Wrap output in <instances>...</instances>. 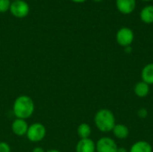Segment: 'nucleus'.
I'll use <instances>...</instances> for the list:
<instances>
[{"mask_svg": "<svg viewBox=\"0 0 153 152\" xmlns=\"http://www.w3.org/2000/svg\"><path fill=\"white\" fill-rule=\"evenodd\" d=\"M35 111V103L33 99L27 95L17 97L13 105V112L16 118L28 119Z\"/></svg>", "mask_w": 153, "mask_h": 152, "instance_id": "obj_1", "label": "nucleus"}, {"mask_svg": "<svg viewBox=\"0 0 153 152\" xmlns=\"http://www.w3.org/2000/svg\"><path fill=\"white\" fill-rule=\"evenodd\" d=\"M94 124L100 132L110 133L117 124L115 115L108 108H100L94 116Z\"/></svg>", "mask_w": 153, "mask_h": 152, "instance_id": "obj_2", "label": "nucleus"}, {"mask_svg": "<svg viewBox=\"0 0 153 152\" xmlns=\"http://www.w3.org/2000/svg\"><path fill=\"white\" fill-rule=\"evenodd\" d=\"M47 134V130L45 125L41 123H34L29 125L26 137L31 142H41Z\"/></svg>", "mask_w": 153, "mask_h": 152, "instance_id": "obj_3", "label": "nucleus"}, {"mask_svg": "<svg viewBox=\"0 0 153 152\" xmlns=\"http://www.w3.org/2000/svg\"><path fill=\"white\" fill-rule=\"evenodd\" d=\"M134 35L133 30L126 27L121 28L117 32V35H116L117 42L121 47H124L131 46V44L134 41Z\"/></svg>", "mask_w": 153, "mask_h": 152, "instance_id": "obj_4", "label": "nucleus"}, {"mask_svg": "<svg viewBox=\"0 0 153 152\" xmlns=\"http://www.w3.org/2000/svg\"><path fill=\"white\" fill-rule=\"evenodd\" d=\"M117 144L110 137H101L96 142V152H117Z\"/></svg>", "mask_w": 153, "mask_h": 152, "instance_id": "obj_5", "label": "nucleus"}, {"mask_svg": "<svg viewBox=\"0 0 153 152\" xmlns=\"http://www.w3.org/2000/svg\"><path fill=\"white\" fill-rule=\"evenodd\" d=\"M10 12L17 18H23L28 15L30 12V6L24 0H16L11 3Z\"/></svg>", "mask_w": 153, "mask_h": 152, "instance_id": "obj_6", "label": "nucleus"}, {"mask_svg": "<svg viewBox=\"0 0 153 152\" xmlns=\"http://www.w3.org/2000/svg\"><path fill=\"white\" fill-rule=\"evenodd\" d=\"M28 128H29V125L24 119L15 118L11 125V130L13 133L19 137L26 135Z\"/></svg>", "mask_w": 153, "mask_h": 152, "instance_id": "obj_7", "label": "nucleus"}, {"mask_svg": "<svg viewBox=\"0 0 153 152\" xmlns=\"http://www.w3.org/2000/svg\"><path fill=\"white\" fill-rule=\"evenodd\" d=\"M75 152H96V142L91 138L80 139L75 146Z\"/></svg>", "mask_w": 153, "mask_h": 152, "instance_id": "obj_8", "label": "nucleus"}, {"mask_svg": "<svg viewBox=\"0 0 153 152\" xmlns=\"http://www.w3.org/2000/svg\"><path fill=\"white\" fill-rule=\"evenodd\" d=\"M117 7L122 13L129 14L135 8V0H117Z\"/></svg>", "mask_w": 153, "mask_h": 152, "instance_id": "obj_9", "label": "nucleus"}, {"mask_svg": "<svg viewBox=\"0 0 153 152\" xmlns=\"http://www.w3.org/2000/svg\"><path fill=\"white\" fill-rule=\"evenodd\" d=\"M113 135L118 140H125L129 136V128L123 124H116L112 130Z\"/></svg>", "mask_w": 153, "mask_h": 152, "instance_id": "obj_10", "label": "nucleus"}, {"mask_svg": "<svg viewBox=\"0 0 153 152\" xmlns=\"http://www.w3.org/2000/svg\"><path fill=\"white\" fill-rule=\"evenodd\" d=\"M129 152H153V148L149 142L137 141L131 146Z\"/></svg>", "mask_w": 153, "mask_h": 152, "instance_id": "obj_11", "label": "nucleus"}, {"mask_svg": "<svg viewBox=\"0 0 153 152\" xmlns=\"http://www.w3.org/2000/svg\"><path fill=\"white\" fill-rule=\"evenodd\" d=\"M150 90H151V88H150V85L147 84L146 82H143V81H140L138 82L134 87V94L138 97V98H145L149 95L150 93Z\"/></svg>", "mask_w": 153, "mask_h": 152, "instance_id": "obj_12", "label": "nucleus"}, {"mask_svg": "<svg viewBox=\"0 0 153 152\" xmlns=\"http://www.w3.org/2000/svg\"><path fill=\"white\" fill-rule=\"evenodd\" d=\"M142 81L149 84L153 85V63L147 64L143 66L141 73Z\"/></svg>", "mask_w": 153, "mask_h": 152, "instance_id": "obj_13", "label": "nucleus"}, {"mask_svg": "<svg viewBox=\"0 0 153 152\" xmlns=\"http://www.w3.org/2000/svg\"><path fill=\"white\" fill-rule=\"evenodd\" d=\"M91 134V127L87 123H82L77 127V135L80 139H87L90 138Z\"/></svg>", "mask_w": 153, "mask_h": 152, "instance_id": "obj_14", "label": "nucleus"}, {"mask_svg": "<svg viewBox=\"0 0 153 152\" xmlns=\"http://www.w3.org/2000/svg\"><path fill=\"white\" fill-rule=\"evenodd\" d=\"M141 19L145 23H152L153 22V5L145 6L141 12Z\"/></svg>", "mask_w": 153, "mask_h": 152, "instance_id": "obj_15", "label": "nucleus"}, {"mask_svg": "<svg viewBox=\"0 0 153 152\" xmlns=\"http://www.w3.org/2000/svg\"><path fill=\"white\" fill-rule=\"evenodd\" d=\"M11 2L10 0H0V13H5L10 9Z\"/></svg>", "mask_w": 153, "mask_h": 152, "instance_id": "obj_16", "label": "nucleus"}, {"mask_svg": "<svg viewBox=\"0 0 153 152\" xmlns=\"http://www.w3.org/2000/svg\"><path fill=\"white\" fill-rule=\"evenodd\" d=\"M0 152H11L10 145L5 142H0Z\"/></svg>", "mask_w": 153, "mask_h": 152, "instance_id": "obj_17", "label": "nucleus"}, {"mask_svg": "<svg viewBox=\"0 0 153 152\" xmlns=\"http://www.w3.org/2000/svg\"><path fill=\"white\" fill-rule=\"evenodd\" d=\"M137 116H138V117H140V118H142V119L146 118V117L148 116V111H147V109L144 108H140V109L138 110V112H137Z\"/></svg>", "mask_w": 153, "mask_h": 152, "instance_id": "obj_18", "label": "nucleus"}, {"mask_svg": "<svg viewBox=\"0 0 153 152\" xmlns=\"http://www.w3.org/2000/svg\"><path fill=\"white\" fill-rule=\"evenodd\" d=\"M32 152H46V151L42 147H35L32 150Z\"/></svg>", "mask_w": 153, "mask_h": 152, "instance_id": "obj_19", "label": "nucleus"}, {"mask_svg": "<svg viewBox=\"0 0 153 152\" xmlns=\"http://www.w3.org/2000/svg\"><path fill=\"white\" fill-rule=\"evenodd\" d=\"M117 152H129V151L127 149L124 148V147H118Z\"/></svg>", "mask_w": 153, "mask_h": 152, "instance_id": "obj_20", "label": "nucleus"}, {"mask_svg": "<svg viewBox=\"0 0 153 152\" xmlns=\"http://www.w3.org/2000/svg\"><path fill=\"white\" fill-rule=\"evenodd\" d=\"M131 50H132V47H131V46H129V47H125V52L126 53H131Z\"/></svg>", "mask_w": 153, "mask_h": 152, "instance_id": "obj_21", "label": "nucleus"}, {"mask_svg": "<svg viewBox=\"0 0 153 152\" xmlns=\"http://www.w3.org/2000/svg\"><path fill=\"white\" fill-rule=\"evenodd\" d=\"M46 152H61L60 151H58V150H56V149H52V150H48V151H47Z\"/></svg>", "mask_w": 153, "mask_h": 152, "instance_id": "obj_22", "label": "nucleus"}, {"mask_svg": "<svg viewBox=\"0 0 153 152\" xmlns=\"http://www.w3.org/2000/svg\"><path fill=\"white\" fill-rule=\"evenodd\" d=\"M72 1H74V2H75V3H82V2H84V1H86V0H72Z\"/></svg>", "mask_w": 153, "mask_h": 152, "instance_id": "obj_23", "label": "nucleus"}, {"mask_svg": "<svg viewBox=\"0 0 153 152\" xmlns=\"http://www.w3.org/2000/svg\"><path fill=\"white\" fill-rule=\"evenodd\" d=\"M93 1H95V2H100V1H102V0H93Z\"/></svg>", "mask_w": 153, "mask_h": 152, "instance_id": "obj_24", "label": "nucleus"}, {"mask_svg": "<svg viewBox=\"0 0 153 152\" xmlns=\"http://www.w3.org/2000/svg\"><path fill=\"white\" fill-rule=\"evenodd\" d=\"M143 1H152V0H143Z\"/></svg>", "mask_w": 153, "mask_h": 152, "instance_id": "obj_25", "label": "nucleus"}, {"mask_svg": "<svg viewBox=\"0 0 153 152\" xmlns=\"http://www.w3.org/2000/svg\"><path fill=\"white\" fill-rule=\"evenodd\" d=\"M14 1H16V0H14Z\"/></svg>", "mask_w": 153, "mask_h": 152, "instance_id": "obj_26", "label": "nucleus"}]
</instances>
